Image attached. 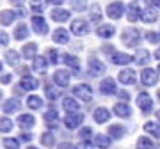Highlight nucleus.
I'll return each instance as SVG.
<instances>
[{"label":"nucleus","instance_id":"obj_56","mask_svg":"<svg viewBox=\"0 0 160 149\" xmlns=\"http://www.w3.org/2000/svg\"><path fill=\"white\" fill-rule=\"evenodd\" d=\"M153 57L157 59V60H160V46H158V48H157V50L153 52Z\"/></svg>","mask_w":160,"mask_h":149},{"label":"nucleus","instance_id":"obj_32","mask_svg":"<svg viewBox=\"0 0 160 149\" xmlns=\"http://www.w3.org/2000/svg\"><path fill=\"white\" fill-rule=\"evenodd\" d=\"M142 128H144V132H146V135H151L153 138H160V123L158 121H146Z\"/></svg>","mask_w":160,"mask_h":149},{"label":"nucleus","instance_id":"obj_26","mask_svg":"<svg viewBox=\"0 0 160 149\" xmlns=\"http://www.w3.org/2000/svg\"><path fill=\"white\" fill-rule=\"evenodd\" d=\"M149 60H151V53L146 48H139L137 52H135V55H133V62L137 64V66H148Z\"/></svg>","mask_w":160,"mask_h":149},{"label":"nucleus","instance_id":"obj_30","mask_svg":"<svg viewBox=\"0 0 160 149\" xmlns=\"http://www.w3.org/2000/svg\"><path fill=\"white\" fill-rule=\"evenodd\" d=\"M29 36H30V30L29 27L25 25V23H18L16 27H14V30H12V37L16 41H25V39H29Z\"/></svg>","mask_w":160,"mask_h":149},{"label":"nucleus","instance_id":"obj_7","mask_svg":"<svg viewBox=\"0 0 160 149\" xmlns=\"http://www.w3.org/2000/svg\"><path fill=\"white\" fill-rule=\"evenodd\" d=\"M158 71L153 68H144L142 71H141V74H139V78H141V84H142L144 87H155L157 84H158Z\"/></svg>","mask_w":160,"mask_h":149},{"label":"nucleus","instance_id":"obj_33","mask_svg":"<svg viewBox=\"0 0 160 149\" xmlns=\"http://www.w3.org/2000/svg\"><path fill=\"white\" fill-rule=\"evenodd\" d=\"M38 55V45L36 43H25L22 46V57L25 60H32Z\"/></svg>","mask_w":160,"mask_h":149},{"label":"nucleus","instance_id":"obj_11","mask_svg":"<svg viewBox=\"0 0 160 149\" xmlns=\"http://www.w3.org/2000/svg\"><path fill=\"white\" fill-rule=\"evenodd\" d=\"M118 82L123 85H135L137 84V73L132 68H125L118 73Z\"/></svg>","mask_w":160,"mask_h":149},{"label":"nucleus","instance_id":"obj_13","mask_svg":"<svg viewBox=\"0 0 160 149\" xmlns=\"http://www.w3.org/2000/svg\"><path fill=\"white\" fill-rule=\"evenodd\" d=\"M112 114L118 115L119 119H130L132 114H133V110H132V107L128 105V101H118V103L112 107Z\"/></svg>","mask_w":160,"mask_h":149},{"label":"nucleus","instance_id":"obj_19","mask_svg":"<svg viewBox=\"0 0 160 149\" xmlns=\"http://www.w3.org/2000/svg\"><path fill=\"white\" fill-rule=\"evenodd\" d=\"M110 110L107 107H96L94 112H92V119L96 124H105V123H109L110 121Z\"/></svg>","mask_w":160,"mask_h":149},{"label":"nucleus","instance_id":"obj_35","mask_svg":"<svg viewBox=\"0 0 160 149\" xmlns=\"http://www.w3.org/2000/svg\"><path fill=\"white\" fill-rule=\"evenodd\" d=\"M20 59H22V53H18L16 50H7L4 53V60H6L9 66H18L20 64Z\"/></svg>","mask_w":160,"mask_h":149},{"label":"nucleus","instance_id":"obj_28","mask_svg":"<svg viewBox=\"0 0 160 149\" xmlns=\"http://www.w3.org/2000/svg\"><path fill=\"white\" fill-rule=\"evenodd\" d=\"M52 39L55 45H68L69 43V32L62 27H59V29L53 30V34H52Z\"/></svg>","mask_w":160,"mask_h":149},{"label":"nucleus","instance_id":"obj_25","mask_svg":"<svg viewBox=\"0 0 160 149\" xmlns=\"http://www.w3.org/2000/svg\"><path fill=\"white\" fill-rule=\"evenodd\" d=\"M92 144L96 149H109L112 144V138H110V135H105V133H96L92 137Z\"/></svg>","mask_w":160,"mask_h":149},{"label":"nucleus","instance_id":"obj_55","mask_svg":"<svg viewBox=\"0 0 160 149\" xmlns=\"http://www.w3.org/2000/svg\"><path fill=\"white\" fill-rule=\"evenodd\" d=\"M48 2H50L53 7H59V6H61V4L64 2V0H48Z\"/></svg>","mask_w":160,"mask_h":149},{"label":"nucleus","instance_id":"obj_43","mask_svg":"<svg viewBox=\"0 0 160 149\" xmlns=\"http://www.w3.org/2000/svg\"><path fill=\"white\" fill-rule=\"evenodd\" d=\"M48 0H30V11L36 12V14H41L45 11V6Z\"/></svg>","mask_w":160,"mask_h":149},{"label":"nucleus","instance_id":"obj_50","mask_svg":"<svg viewBox=\"0 0 160 149\" xmlns=\"http://www.w3.org/2000/svg\"><path fill=\"white\" fill-rule=\"evenodd\" d=\"M18 138H20L22 142H27V144H29V142H32V138H34V135H32L30 132H22Z\"/></svg>","mask_w":160,"mask_h":149},{"label":"nucleus","instance_id":"obj_15","mask_svg":"<svg viewBox=\"0 0 160 149\" xmlns=\"http://www.w3.org/2000/svg\"><path fill=\"white\" fill-rule=\"evenodd\" d=\"M109 59H110V64H114V66H128V64L133 62V55L125 52H114Z\"/></svg>","mask_w":160,"mask_h":149},{"label":"nucleus","instance_id":"obj_36","mask_svg":"<svg viewBox=\"0 0 160 149\" xmlns=\"http://www.w3.org/2000/svg\"><path fill=\"white\" fill-rule=\"evenodd\" d=\"M43 98L38 96V94H30L29 98H27V107H29L30 110H39L43 108Z\"/></svg>","mask_w":160,"mask_h":149},{"label":"nucleus","instance_id":"obj_53","mask_svg":"<svg viewBox=\"0 0 160 149\" xmlns=\"http://www.w3.org/2000/svg\"><path fill=\"white\" fill-rule=\"evenodd\" d=\"M146 7H155V9H160V0H144Z\"/></svg>","mask_w":160,"mask_h":149},{"label":"nucleus","instance_id":"obj_27","mask_svg":"<svg viewBox=\"0 0 160 149\" xmlns=\"http://www.w3.org/2000/svg\"><path fill=\"white\" fill-rule=\"evenodd\" d=\"M62 108L66 110V114L69 112H80V103L75 96H64L62 98Z\"/></svg>","mask_w":160,"mask_h":149},{"label":"nucleus","instance_id":"obj_63","mask_svg":"<svg viewBox=\"0 0 160 149\" xmlns=\"http://www.w3.org/2000/svg\"><path fill=\"white\" fill-rule=\"evenodd\" d=\"M157 71H158V74H160V64H158V68H157Z\"/></svg>","mask_w":160,"mask_h":149},{"label":"nucleus","instance_id":"obj_45","mask_svg":"<svg viewBox=\"0 0 160 149\" xmlns=\"http://www.w3.org/2000/svg\"><path fill=\"white\" fill-rule=\"evenodd\" d=\"M144 39L148 41L149 45H160V32L148 30V32H144Z\"/></svg>","mask_w":160,"mask_h":149},{"label":"nucleus","instance_id":"obj_31","mask_svg":"<svg viewBox=\"0 0 160 149\" xmlns=\"http://www.w3.org/2000/svg\"><path fill=\"white\" fill-rule=\"evenodd\" d=\"M62 62L68 66L69 69H73L75 73H78L80 71V59L77 57V55H73V53H64L62 55Z\"/></svg>","mask_w":160,"mask_h":149},{"label":"nucleus","instance_id":"obj_49","mask_svg":"<svg viewBox=\"0 0 160 149\" xmlns=\"http://www.w3.org/2000/svg\"><path fill=\"white\" fill-rule=\"evenodd\" d=\"M9 41H11L9 34H7L6 30L0 29V46H7V45H9Z\"/></svg>","mask_w":160,"mask_h":149},{"label":"nucleus","instance_id":"obj_24","mask_svg":"<svg viewBox=\"0 0 160 149\" xmlns=\"http://www.w3.org/2000/svg\"><path fill=\"white\" fill-rule=\"evenodd\" d=\"M160 18V12L155 9V7H146V9H142V12H141V22L142 23H157Z\"/></svg>","mask_w":160,"mask_h":149},{"label":"nucleus","instance_id":"obj_39","mask_svg":"<svg viewBox=\"0 0 160 149\" xmlns=\"http://www.w3.org/2000/svg\"><path fill=\"white\" fill-rule=\"evenodd\" d=\"M135 149H155V144H153V140H151L149 137L142 135V137L137 138V142H135Z\"/></svg>","mask_w":160,"mask_h":149},{"label":"nucleus","instance_id":"obj_9","mask_svg":"<svg viewBox=\"0 0 160 149\" xmlns=\"http://www.w3.org/2000/svg\"><path fill=\"white\" fill-rule=\"evenodd\" d=\"M84 119H86V115L82 112H69L64 115V126L68 130H77L84 124Z\"/></svg>","mask_w":160,"mask_h":149},{"label":"nucleus","instance_id":"obj_10","mask_svg":"<svg viewBox=\"0 0 160 149\" xmlns=\"http://www.w3.org/2000/svg\"><path fill=\"white\" fill-rule=\"evenodd\" d=\"M98 91L102 92L103 96H114V94H118V82L112 76L102 78L100 85H98Z\"/></svg>","mask_w":160,"mask_h":149},{"label":"nucleus","instance_id":"obj_20","mask_svg":"<svg viewBox=\"0 0 160 149\" xmlns=\"http://www.w3.org/2000/svg\"><path fill=\"white\" fill-rule=\"evenodd\" d=\"M50 18L57 23H64L68 20H71V11L64 9V7H53L50 11Z\"/></svg>","mask_w":160,"mask_h":149},{"label":"nucleus","instance_id":"obj_5","mask_svg":"<svg viewBox=\"0 0 160 149\" xmlns=\"http://www.w3.org/2000/svg\"><path fill=\"white\" fill-rule=\"evenodd\" d=\"M105 71H107V66H105L100 59L94 57V55L89 57V60H87V74H89V76L98 78V76H103Z\"/></svg>","mask_w":160,"mask_h":149},{"label":"nucleus","instance_id":"obj_1","mask_svg":"<svg viewBox=\"0 0 160 149\" xmlns=\"http://www.w3.org/2000/svg\"><path fill=\"white\" fill-rule=\"evenodd\" d=\"M144 34L135 27H126L123 32H121V43L126 46V48H139L141 41H142Z\"/></svg>","mask_w":160,"mask_h":149},{"label":"nucleus","instance_id":"obj_29","mask_svg":"<svg viewBox=\"0 0 160 149\" xmlns=\"http://www.w3.org/2000/svg\"><path fill=\"white\" fill-rule=\"evenodd\" d=\"M50 62H48V59L43 57V55H36L32 59V69H34L36 73H46V69H48Z\"/></svg>","mask_w":160,"mask_h":149},{"label":"nucleus","instance_id":"obj_17","mask_svg":"<svg viewBox=\"0 0 160 149\" xmlns=\"http://www.w3.org/2000/svg\"><path fill=\"white\" fill-rule=\"evenodd\" d=\"M141 12H142V9L139 7V4L133 0V2H130V4H126V20L130 23H135L141 20Z\"/></svg>","mask_w":160,"mask_h":149},{"label":"nucleus","instance_id":"obj_54","mask_svg":"<svg viewBox=\"0 0 160 149\" xmlns=\"http://www.w3.org/2000/svg\"><path fill=\"white\" fill-rule=\"evenodd\" d=\"M57 149H75V144H71V142H61L57 146Z\"/></svg>","mask_w":160,"mask_h":149},{"label":"nucleus","instance_id":"obj_42","mask_svg":"<svg viewBox=\"0 0 160 149\" xmlns=\"http://www.w3.org/2000/svg\"><path fill=\"white\" fill-rule=\"evenodd\" d=\"M59 50L57 48H48V50H46V59H48V62L50 64H53V66H55V64H59V60H61V55H59Z\"/></svg>","mask_w":160,"mask_h":149},{"label":"nucleus","instance_id":"obj_38","mask_svg":"<svg viewBox=\"0 0 160 149\" xmlns=\"http://www.w3.org/2000/svg\"><path fill=\"white\" fill-rule=\"evenodd\" d=\"M12 128H14V123H12L11 117L0 115V133H11Z\"/></svg>","mask_w":160,"mask_h":149},{"label":"nucleus","instance_id":"obj_21","mask_svg":"<svg viewBox=\"0 0 160 149\" xmlns=\"http://www.w3.org/2000/svg\"><path fill=\"white\" fill-rule=\"evenodd\" d=\"M20 108H22V101H20L18 98H7L6 101L2 103V112L6 115L14 114V112H18Z\"/></svg>","mask_w":160,"mask_h":149},{"label":"nucleus","instance_id":"obj_6","mask_svg":"<svg viewBox=\"0 0 160 149\" xmlns=\"http://www.w3.org/2000/svg\"><path fill=\"white\" fill-rule=\"evenodd\" d=\"M69 30H71V34L78 36V37L87 36V34H89V30H91V27H89V20H86V18H82V16L75 18V20H71Z\"/></svg>","mask_w":160,"mask_h":149},{"label":"nucleus","instance_id":"obj_46","mask_svg":"<svg viewBox=\"0 0 160 149\" xmlns=\"http://www.w3.org/2000/svg\"><path fill=\"white\" fill-rule=\"evenodd\" d=\"M92 137H94V133H92L91 126H80V130H78V138L80 140H91Z\"/></svg>","mask_w":160,"mask_h":149},{"label":"nucleus","instance_id":"obj_41","mask_svg":"<svg viewBox=\"0 0 160 149\" xmlns=\"http://www.w3.org/2000/svg\"><path fill=\"white\" fill-rule=\"evenodd\" d=\"M20 138H14V137H6L2 138V146L4 149H20Z\"/></svg>","mask_w":160,"mask_h":149},{"label":"nucleus","instance_id":"obj_12","mask_svg":"<svg viewBox=\"0 0 160 149\" xmlns=\"http://www.w3.org/2000/svg\"><path fill=\"white\" fill-rule=\"evenodd\" d=\"M52 80H53V84L57 87L66 89L69 85V82H71V73H69L68 69H57L53 73V76H52Z\"/></svg>","mask_w":160,"mask_h":149},{"label":"nucleus","instance_id":"obj_4","mask_svg":"<svg viewBox=\"0 0 160 149\" xmlns=\"http://www.w3.org/2000/svg\"><path fill=\"white\" fill-rule=\"evenodd\" d=\"M105 14H107L110 20H121V18L126 14V4L121 2V0H114V2H110L109 6H107Z\"/></svg>","mask_w":160,"mask_h":149},{"label":"nucleus","instance_id":"obj_51","mask_svg":"<svg viewBox=\"0 0 160 149\" xmlns=\"http://www.w3.org/2000/svg\"><path fill=\"white\" fill-rule=\"evenodd\" d=\"M11 82H12V74H11V73L0 74V84H2V85H9Z\"/></svg>","mask_w":160,"mask_h":149},{"label":"nucleus","instance_id":"obj_60","mask_svg":"<svg viewBox=\"0 0 160 149\" xmlns=\"http://www.w3.org/2000/svg\"><path fill=\"white\" fill-rule=\"evenodd\" d=\"M2 98H4V92H2V89H0V101H2Z\"/></svg>","mask_w":160,"mask_h":149},{"label":"nucleus","instance_id":"obj_16","mask_svg":"<svg viewBox=\"0 0 160 149\" xmlns=\"http://www.w3.org/2000/svg\"><path fill=\"white\" fill-rule=\"evenodd\" d=\"M16 124L22 128V132H29L36 126V117L32 114H20L16 119Z\"/></svg>","mask_w":160,"mask_h":149},{"label":"nucleus","instance_id":"obj_62","mask_svg":"<svg viewBox=\"0 0 160 149\" xmlns=\"http://www.w3.org/2000/svg\"><path fill=\"white\" fill-rule=\"evenodd\" d=\"M27 149H39V147H36V146H29Z\"/></svg>","mask_w":160,"mask_h":149},{"label":"nucleus","instance_id":"obj_2","mask_svg":"<svg viewBox=\"0 0 160 149\" xmlns=\"http://www.w3.org/2000/svg\"><path fill=\"white\" fill-rule=\"evenodd\" d=\"M71 94L78 101H82V103H89V101H92V98H94V91H92V87L89 84H77V85H73Z\"/></svg>","mask_w":160,"mask_h":149},{"label":"nucleus","instance_id":"obj_37","mask_svg":"<svg viewBox=\"0 0 160 149\" xmlns=\"http://www.w3.org/2000/svg\"><path fill=\"white\" fill-rule=\"evenodd\" d=\"M39 144L45 147H53L55 146V135L52 132H43L39 135Z\"/></svg>","mask_w":160,"mask_h":149},{"label":"nucleus","instance_id":"obj_23","mask_svg":"<svg viewBox=\"0 0 160 149\" xmlns=\"http://www.w3.org/2000/svg\"><path fill=\"white\" fill-rule=\"evenodd\" d=\"M107 135H110L112 140H121V138L126 135V128L119 123H114V124H109L107 128Z\"/></svg>","mask_w":160,"mask_h":149},{"label":"nucleus","instance_id":"obj_61","mask_svg":"<svg viewBox=\"0 0 160 149\" xmlns=\"http://www.w3.org/2000/svg\"><path fill=\"white\" fill-rule=\"evenodd\" d=\"M157 99L160 101V91H157Z\"/></svg>","mask_w":160,"mask_h":149},{"label":"nucleus","instance_id":"obj_18","mask_svg":"<svg viewBox=\"0 0 160 149\" xmlns=\"http://www.w3.org/2000/svg\"><path fill=\"white\" fill-rule=\"evenodd\" d=\"M116 25L112 23H100L96 29V36L98 37H102V39H110V37H114L116 36Z\"/></svg>","mask_w":160,"mask_h":149},{"label":"nucleus","instance_id":"obj_52","mask_svg":"<svg viewBox=\"0 0 160 149\" xmlns=\"http://www.w3.org/2000/svg\"><path fill=\"white\" fill-rule=\"evenodd\" d=\"M118 98H119L121 101H130V92L125 91V89L123 91H118Z\"/></svg>","mask_w":160,"mask_h":149},{"label":"nucleus","instance_id":"obj_8","mask_svg":"<svg viewBox=\"0 0 160 149\" xmlns=\"http://www.w3.org/2000/svg\"><path fill=\"white\" fill-rule=\"evenodd\" d=\"M30 27L34 30L38 36H46L48 34V22L45 20L43 14H34V16L30 18Z\"/></svg>","mask_w":160,"mask_h":149},{"label":"nucleus","instance_id":"obj_44","mask_svg":"<svg viewBox=\"0 0 160 149\" xmlns=\"http://www.w3.org/2000/svg\"><path fill=\"white\" fill-rule=\"evenodd\" d=\"M69 4H71V9H73V11L82 12V11H87V7H89V0H71Z\"/></svg>","mask_w":160,"mask_h":149},{"label":"nucleus","instance_id":"obj_34","mask_svg":"<svg viewBox=\"0 0 160 149\" xmlns=\"http://www.w3.org/2000/svg\"><path fill=\"white\" fill-rule=\"evenodd\" d=\"M14 20H16V12L14 11H11V9H4V11H0V25L9 27Z\"/></svg>","mask_w":160,"mask_h":149},{"label":"nucleus","instance_id":"obj_14","mask_svg":"<svg viewBox=\"0 0 160 149\" xmlns=\"http://www.w3.org/2000/svg\"><path fill=\"white\" fill-rule=\"evenodd\" d=\"M20 87L25 92H32L39 87V80L36 76H32V74H23L22 78H20Z\"/></svg>","mask_w":160,"mask_h":149},{"label":"nucleus","instance_id":"obj_40","mask_svg":"<svg viewBox=\"0 0 160 149\" xmlns=\"http://www.w3.org/2000/svg\"><path fill=\"white\" fill-rule=\"evenodd\" d=\"M89 22H94V23L102 22V9H100L98 4H92L91 6V11H89Z\"/></svg>","mask_w":160,"mask_h":149},{"label":"nucleus","instance_id":"obj_3","mask_svg":"<svg viewBox=\"0 0 160 149\" xmlns=\"http://www.w3.org/2000/svg\"><path fill=\"white\" fill-rule=\"evenodd\" d=\"M135 103H137L139 110H141L144 115H148V114L153 112V98H151V94H149L148 91L139 92L137 98H135Z\"/></svg>","mask_w":160,"mask_h":149},{"label":"nucleus","instance_id":"obj_57","mask_svg":"<svg viewBox=\"0 0 160 149\" xmlns=\"http://www.w3.org/2000/svg\"><path fill=\"white\" fill-rule=\"evenodd\" d=\"M9 2H11V4H14V6H20V4H23V2H25V0H9Z\"/></svg>","mask_w":160,"mask_h":149},{"label":"nucleus","instance_id":"obj_59","mask_svg":"<svg viewBox=\"0 0 160 149\" xmlns=\"http://www.w3.org/2000/svg\"><path fill=\"white\" fill-rule=\"evenodd\" d=\"M2 69H4V62L0 60V74H2Z\"/></svg>","mask_w":160,"mask_h":149},{"label":"nucleus","instance_id":"obj_47","mask_svg":"<svg viewBox=\"0 0 160 149\" xmlns=\"http://www.w3.org/2000/svg\"><path fill=\"white\" fill-rule=\"evenodd\" d=\"M45 96L50 99V101H55V99H59V96H61V92L55 89L53 85H46L45 87Z\"/></svg>","mask_w":160,"mask_h":149},{"label":"nucleus","instance_id":"obj_22","mask_svg":"<svg viewBox=\"0 0 160 149\" xmlns=\"http://www.w3.org/2000/svg\"><path fill=\"white\" fill-rule=\"evenodd\" d=\"M43 121H45V124L48 128H57L61 117H59V112L55 110V107H52L50 110H46L45 114H43Z\"/></svg>","mask_w":160,"mask_h":149},{"label":"nucleus","instance_id":"obj_48","mask_svg":"<svg viewBox=\"0 0 160 149\" xmlns=\"http://www.w3.org/2000/svg\"><path fill=\"white\" fill-rule=\"evenodd\" d=\"M75 149H94V144H92L91 140H80V142L75 146Z\"/></svg>","mask_w":160,"mask_h":149},{"label":"nucleus","instance_id":"obj_58","mask_svg":"<svg viewBox=\"0 0 160 149\" xmlns=\"http://www.w3.org/2000/svg\"><path fill=\"white\" fill-rule=\"evenodd\" d=\"M155 117H157V121H158V123H160V108L157 110V112H155Z\"/></svg>","mask_w":160,"mask_h":149}]
</instances>
